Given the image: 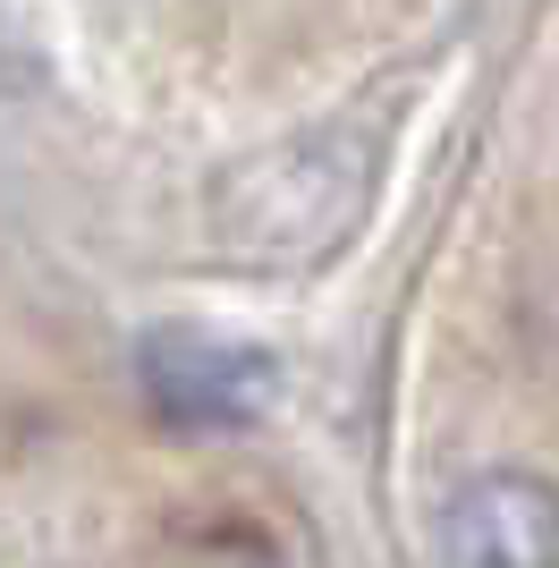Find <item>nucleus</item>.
<instances>
[{
	"label": "nucleus",
	"instance_id": "nucleus-1",
	"mask_svg": "<svg viewBox=\"0 0 559 568\" xmlns=\"http://www.w3.org/2000/svg\"><path fill=\"white\" fill-rule=\"evenodd\" d=\"M382 179V128L314 119L212 179V237L230 263H323L365 221Z\"/></svg>",
	"mask_w": 559,
	"mask_h": 568
},
{
	"label": "nucleus",
	"instance_id": "nucleus-2",
	"mask_svg": "<svg viewBox=\"0 0 559 568\" xmlns=\"http://www.w3.org/2000/svg\"><path fill=\"white\" fill-rule=\"evenodd\" d=\"M280 356L204 323H153L136 339V390L170 433H255L280 407Z\"/></svg>",
	"mask_w": 559,
	"mask_h": 568
},
{
	"label": "nucleus",
	"instance_id": "nucleus-3",
	"mask_svg": "<svg viewBox=\"0 0 559 568\" xmlns=\"http://www.w3.org/2000/svg\"><path fill=\"white\" fill-rule=\"evenodd\" d=\"M441 568H559V484L535 467H484L441 500Z\"/></svg>",
	"mask_w": 559,
	"mask_h": 568
}]
</instances>
